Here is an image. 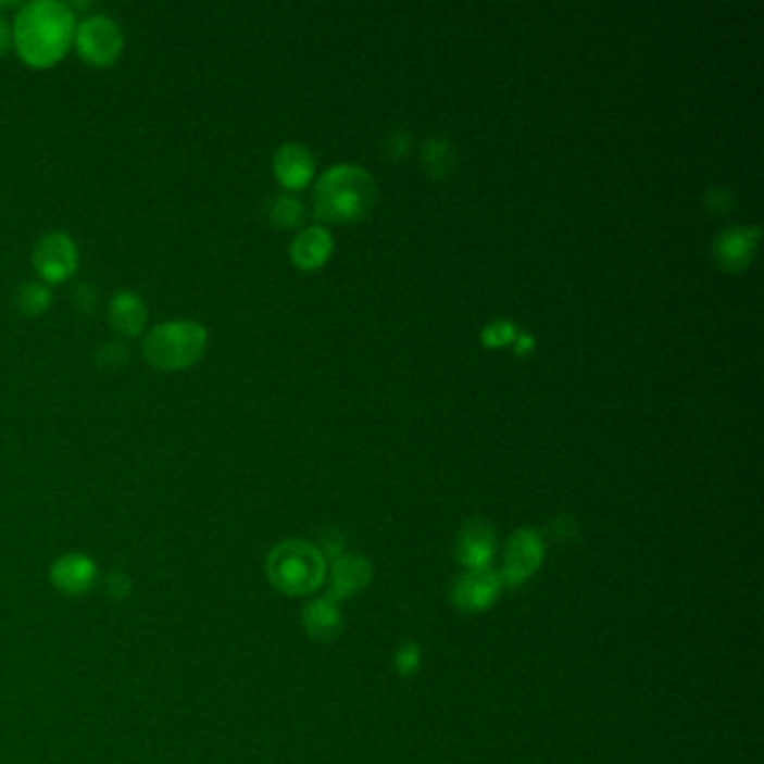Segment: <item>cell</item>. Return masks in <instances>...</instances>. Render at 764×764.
<instances>
[{
    "label": "cell",
    "instance_id": "6da1fadb",
    "mask_svg": "<svg viewBox=\"0 0 764 764\" xmlns=\"http://www.w3.org/2000/svg\"><path fill=\"white\" fill-rule=\"evenodd\" d=\"M75 10L59 0L25 3L12 27V46L18 57L36 70L57 65L75 43Z\"/></svg>",
    "mask_w": 764,
    "mask_h": 764
},
{
    "label": "cell",
    "instance_id": "7a4b0ae2",
    "mask_svg": "<svg viewBox=\"0 0 764 764\" xmlns=\"http://www.w3.org/2000/svg\"><path fill=\"white\" fill-rule=\"evenodd\" d=\"M377 198L375 179L366 168L341 164L327 168L314 187V213L325 223L361 221Z\"/></svg>",
    "mask_w": 764,
    "mask_h": 764
},
{
    "label": "cell",
    "instance_id": "3957f363",
    "mask_svg": "<svg viewBox=\"0 0 764 764\" xmlns=\"http://www.w3.org/2000/svg\"><path fill=\"white\" fill-rule=\"evenodd\" d=\"M209 346L206 327L191 318H175L155 325L141 343L143 359L160 371H187L204 356Z\"/></svg>",
    "mask_w": 764,
    "mask_h": 764
},
{
    "label": "cell",
    "instance_id": "277c9868",
    "mask_svg": "<svg viewBox=\"0 0 764 764\" xmlns=\"http://www.w3.org/2000/svg\"><path fill=\"white\" fill-rule=\"evenodd\" d=\"M325 556L318 548L303 540H287L270 556L272 584L292 597L312 594L321 588L325 578Z\"/></svg>",
    "mask_w": 764,
    "mask_h": 764
},
{
    "label": "cell",
    "instance_id": "5b68a950",
    "mask_svg": "<svg viewBox=\"0 0 764 764\" xmlns=\"http://www.w3.org/2000/svg\"><path fill=\"white\" fill-rule=\"evenodd\" d=\"M75 50L92 67H111L120 61L124 36L120 25L103 14H92L77 23Z\"/></svg>",
    "mask_w": 764,
    "mask_h": 764
},
{
    "label": "cell",
    "instance_id": "8992f818",
    "mask_svg": "<svg viewBox=\"0 0 764 764\" xmlns=\"http://www.w3.org/2000/svg\"><path fill=\"white\" fill-rule=\"evenodd\" d=\"M32 263L43 285H61L79 267L75 240L63 231H48L34 245Z\"/></svg>",
    "mask_w": 764,
    "mask_h": 764
},
{
    "label": "cell",
    "instance_id": "52a82bcc",
    "mask_svg": "<svg viewBox=\"0 0 764 764\" xmlns=\"http://www.w3.org/2000/svg\"><path fill=\"white\" fill-rule=\"evenodd\" d=\"M544 559V542L538 531L521 529L506 540L502 567L498 572L502 588H521L538 572Z\"/></svg>",
    "mask_w": 764,
    "mask_h": 764
},
{
    "label": "cell",
    "instance_id": "ba28073f",
    "mask_svg": "<svg viewBox=\"0 0 764 764\" xmlns=\"http://www.w3.org/2000/svg\"><path fill=\"white\" fill-rule=\"evenodd\" d=\"M502 580L491 567L464 569L451 588V601L462 612H483L496 603Z\"/></svg>",
    "mask_w": 764,
    "mask_h": 764
},
{
    "label": "cell",
    "instance_id": "9c48e42d",
    "mask_svg": "<svg viewBox=\"0 0 764 764\" xmlns=\"http://www.w3.org/2000/svg\"><path fill=\"white\" fill-rule=\"evenodd\" d=\"M496 554V534L493 527L480 518L468 521L455 544V559L464 569H485L491 565Z\"/></svg>",
    "mask_w": 764,
    "mask_h": 764
},
{
    "label": "cell",
    "instance_id": "30bf717a",
    "mask_svg": "<svg viewBox=\"0 0 764 764\" xmlns=\"http://www.w3.org/2000/svg\"><path fill=\"white\" fill-rule=\"evenodd\" d=\"M373 580V565L356 554H341L333 561L330 569V599L343 601L361 590H366Z\"/></svg>",
    "mask_w": 764,
    "mask_h": 764
},
{
    "label": "cell",
    "instance_id": "8fae6325",
    "mask_svg": "<svg viewBox=\"0 0 764 764\" xmlns=\"http://www.w3.org/2000/svg\"><path fill=\"white\" fill-rule=\"evenodd\" d=\"M274 175L285 189H303L314 175V158L303 143L289 141L274 155Z\"/></svg>",
    "mask_w": 764,
    "mask_h": 764
},
{
    "label": "cell",
    "instance_id": "7c38bea8",
    "mask_svg": "<svg viewBox=\"0 0 764 764\" xmlns=\"http://www.w3.org/2000/svg\"><path fill=\"white\" fill-rule=\"evenodd\" d=\"M757 227L744 229V227H734L722 231V236L715 240V259L724 270H744L753 256L755 245H757Z\"/></svg>",
    "mask_w": 764,
    "mask_h": 764
},
{
    "label": "cell",
    "instance_id": "4fadbf2b",
    "mask_svg": "<svg viewBox=\"0 0 764 764\" xmlns=\"http://www.w3.org/2000/svg\"><path fill=\"white\" fill-rule=\"evenodd\" d=\"M108 321L113 330L122 337H139L147 327L149 310L143 301L133 292H117L108 308Z\"/></svg>",
    "mask_w": 764,
    "mask_h": 764
},
{
    "label": "cell",
    "instance_id": "5bb4252c",
    "mask_svg": "<svg viewBox=\"0 0 764 764\" xmlns=\"http://www.w3.org/2000/svg\"><path fill=\"white\" fill-rule=\"evenodd\" d=\"M333 251V236L325 227H308L297 238L292 240V261L301 270H316L321 267L327 259H330Z\"/></svg>",
    "mask_w": 764,
    "mask_h": 764
},
{
    "label": "cell",
    "instance_id": "9a60e30c",
    "mask_svg": "<svg viewBox=\"0 0 764 764\" xmlns=\"http://www.w3.org/2000/svg\"><path fill=\"white\" fill-rule=\"evenodd\" d=\"M303 624L312 639L316 641H335L343 628V616L339 603L330 597L316 599L305 605Z\"/></svg>",
    "mask_w": 764,
    "mask_h": 764
},
{
    "label": "cell",
    "instance_id": "2e32d148",
    "mask_svg": "<svg viewBox=\"0 0 764 764\" xmlns=\"http://www.w3.org/2000/svg\"><path fill=\"white\" fill-rule=\"evenodd\" d=\"M267 217L270 223L280 229H295L303 223L305 209L303 202L289 193H278L267 202Z\"/></svg>",
    "mask_w": 764,
    "mask_h": 764
},
{
    "label": "cell",
    "instance_id": "e0dca14e",
    "mask_svg": "<svg viewBox=\"0 0 764 764\" xmlns=\"http://www.w3.org/2000/svg\"><path fill=\"white\" fill-rule=\"evenodd\" d=\"M14 303H16V310L25 316H41L52 305V292L41 280H32L16 289Z\"/></svg>",
    "mask_w": 764,
    "mask_h": 764
},
{
    "label": "cell",
    "instance_id": "ac0fdd59",
    "mask_svg": "<svg viewBox=\"0 0 764 764\" xmlns=\"http://www.w3.org/2000/svg\"><path fill=\"white\" fill-rule=\"evenodd\" d=\"M422 160H424V166H426V171L430 175L444 177L453 168L455 153H453V147L447 139L433 137V139L426 141V147L422 151Z\"/></svg>",
    "mask_w": 764,
    "mask_h": 764
},
{
    "label": "cell",
    "instance_id": "d6986e66",
    "mask_svg": "<svg viewBox=\"0 0 764 764\" xmlns=\"http://www.w3.org/2000/svg\"><path fill=\"white\" fill-rule=\"evenodd\" d=\"M130 361V350L122 339L105 341L97 352V363L103 371H117Z\"/></svg>",
    "mask_w": 764,
    "mask_h": 764
},
{
    "label": "cell",
    "instance_id": "ffe728a7",
    "mask_svg": "<svg viewBox=\"0 0 764 764\" xmlns=\"http://www.w3.org/2000/svg\"><path fill=\"white\" fill-rule=\"evenodd\" d=\"M422 664V650L417 643H404L394 652V668L399 675H413Z\"/></svg>",
    "mask_w": 764,
    "mask_h": 764
},
{
    "label": "cell",
    "instance_id": "44dd1931",
    "mask_svg": "<svg viewBox=\"0 0 764 764\" xmlns=\"http://www.w3.org/2000/svg\"><path fill=\"white\" fill-rule=\"evenodd\" d=\"M516 337V327L509 321H493L485 327L483 339L487 346H504Z\"/></svg>",
    "mask_w": 764,
    "mask_h": 764
},
{
    "label": "cell",
    "instance_id": "7402d4cb",
    "mask_svg": "<svg viewBox=\"0 0 764 764\" xmlns=\"http://www.w3.org/2000/svg\"><path fill=\"white\" fill-rule=\"evenodd\" d=\"M72 303H75L77 310L95 312V310H97V303H99L97 289H95L92 285H79V287L75 289V295H72Z\"/></svg>",
    "mask_w": 764,
    "mask_h": 764
},
{
    "label": "cell",
    "instance_id": "603a6c76",
    "mask_svg": "<svg viewBox=\"0 0 764 764\" xmlns=\"http://www.w3.org/2000/svg\"><path fill=\"white\" fill-rule=\"evenodd\" d=\"M343 548H346V538L339 534V531H327L325 536H323V540H321V554L323 556H330L333 561L335 559H339L341 554H343Z\"/></svg>",
    "mask_w": 764,
    "mask_h": 764
},
{
    "label": "cell",
    "instance_id": "cb8c5ba5",
    "mask_svg": "<svg viewBox=\"0 0 764 764\" xmlns=\"http://www.w3.org/2000/svg\"><path fill=\"white\" fill-rule=\"evenodd\" d=\"M12 48V29L5 23V16H0V57Z\"/></svg>",
    "mask_w": 764,
    "mask_h": 764
},
{
    "label": "cell",
    "instance_id": "d4e9b609",
    "mask_svg": "<svg viewBox=\"0 0 764 764\" xmlns=\"http://www.w3.org/2000/svg\"><path fill=\"white\" fill-rule=\"evenodd\" d=\"M534 341L529 337H521V343H518V352H523L525 348H529Z\"/></svg>",
    "mask_w": 764,
    "mask_h": 764
}]
</instances>
